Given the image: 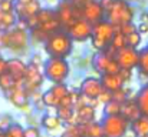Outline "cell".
I'll return each instance as SVG.
<instances>
[{"label":"cell","mask_w":148,"mask_h":137,"mask_svg":"<svg viewBox=\"0 0 148 137\" xmlns=\"http://www.w3.org/2000/svg\"><path fill=\"white\" fill-rule=\"evenodd\" d=\"M105 11V20L119 27L134 20V9L127 0H99Z\"/></svg>","instance_id":"cell-1"},{"label":"cell","mask_w":148,"mask_h":137,"mask_svg":"<svg viewBox=\"0 0 148 137\" xmlns=\"http://www.w3.org/2000/svg\"><path fill=\"white\" fill-rule=\"evenodd\" d=\"M45 45V51L48 53L49 57H62L66 59L73 49V40L71 39L69 33L63 29L50 33L46 39Z\"/></svg>","instance_id":"cell-2"},{"label":"cell","mask_w":148,"mask_h":137,"mask_svg":"<svg viewBox=\"0 0 148 137\" xmlns=\"http://www.w3.org/2000/svg\"><path fill=\"white\" fill-rule=\"evenodd\" d=\"M27 46H29L27 30L12 27L1 33V47H6L7 50H10L16 54L25 53L27 50Z\"/></svg>","instance_id":"cell-3"},{"label":"cell","mask_w":148,"mask_h":137,"mask_svg":"<svg viewBox=\"0 0 148 137\" xmlns=\"http://www.w3.org/2000/svg\"><path fill=\"white\" fill-rule=\"evenodd\" d=\"M69 72V63L62 57H49L43 64V74L52 83H65Z\"/></svg>","instance_id":"cell-4"},{"label":"cell","mask_w":148,"mask_h":137,"mask_svg":"<svg viewBox=\"0 0 148 137\" xmlns=\"http://www.w3.org/2000/svg\"><path fill=\"white\" fill-rule=\"evenodd\" d=\"M116 27L112 26L109 22H106L105 19L103 20H99L97 23L92 24V34H91V42H92V46L98 50V51H102L105 50L111 40H112V36L115 33Z\"/></svg>","instance_id":"cell-5"},{"label":"cell","mask_w":148,"mask_h":137,"mask_svg":"<svg viewBox=\"0 0 148 137\" xmlns=\"http://www.w3.org/2000/svg\"><path fill=\"white\" fill-rule=\"evenodd\" d=\"M58 20L63 30H68L72 23L78 19H82V7L81 3H72L68 0H62L56 9Z\"/></svg>","instance_id":"cell-6"},{"label":"cell","mask_w":148,"mask_h":137,"mask_svg":"<svg viewBox=\"0 0 148 137\" xmlns=\"http://www.w3.org/2000/svg\"><path fill=\"white\" fill-rule=\"evenodd\" d=\"M101 127L103 137H125L130 129V121L121 114L105 116L101 121Z\"/></svg>","instance_id":"cell-7"},{"label":"cell","mask_w":148,"mask_h":137,"mask_svg":"<svg viewBox=\"0 0 148 137\" xmlns=\"http://www.w3.org/2000/svg\"><path fill=\"white\" fill-rule=\"evenodd\" d=\"M43 64H27L25 77H23V87L29 93V96L35 91H39V87L43 83Z\"/></svg>","instance_id":"cell-8"},{"label":"cell","mask_w":148,"mask_h":137,"mask_svg":"<svg viewBox=\"0 0 148 137\" xmlns=\"http://www.w3.org/2000/svg\"><path fill=\"white\" fill-rule=\"evenodd\" d=\"M95 70L101 74H116L121 67L118 64V61L115 60V57L108 56L105 51H98L94 56V61H92Z\"/></svg>","instance_id":"cell-9"},{"label":"cell","mask_w":148,"mask_h":137,"mask_svg":"<svg viewBox=\"0 0 148 137\" xmlns=\"http://www.w3.org/2000/svg\"><path fill=\"white\" fill-rule=\"evenodd\" d=\"M115 60L118 61L121 69H128L132 70L138 67V60H140V51L137 49L125 46L124 49L118 50L115 54Z\"/></svg>","instance_id":"cell-10"},{"label":"cell","mask_w":148,"mask_h":137,"mask_svg":"<svg viewBox=\"0 0 148 137\" xmlns=\"http://www.w3.org/2000/svg\"><path fill=\"white\" fill-rule=\"evenodd\" d=\"M73 42H86L92 34V23L85 19H78L72 23V26L66 30Z\"/></svg>","instance_id":"cell-11"},{"label":"cell","mask_w":148,"mask_h":137,"mask_svg":"<svg viewBox=\"0 0 148 137\" xmlns=\"http://www.w3.org/2000/svg\"><path fill=\"white\" fill-rule=\"evenodd\" d=\"M81 7H82V19H85L86 22H89L92 24L105 19V11H103V7L101 6L99 0H91V1L81 3Z\"/></svg>","instance_id":"cell-12"},{"label":"cell","mask_w":148,"mask_h":137,"mask_svg":"<svg viewBox=\"0 0 148 137\" xmlns=\"http://www.w3.org/2000/svg\"><path fill=\"white\" fill-rule=\"evenodd\" d=\"M6 97L10 100V103L19 109H25L29 104V93L26 91V89L23 87V83L16 84L13 89H10L9 91H6Z\"/></svg>","instance_id":"cell-13"},{"label":"cell","mask_w":148,"mask_h":137,"mask_svg":"<svg viewBox=\"0 0 148 137\" xmlns=\"http://www.w3.org/2000/svg\"><path fill=\"white\" fill-rule=\"evenodd\" d=\"M102 91H105V89L101 83V79H97V77H86L82 82L81 89H79L81 94H84L89 99H97Z\"/></svg>","instance_id":"cell-14"},{"label":"cell","mask_w":148,"mask_h":137,"mask_svg":"<svg viewBox=\"0 0 148 137\" xmlns=\"http://www.w3.org/2000/svg\"><path fill=\"white\" fill-rule=\"evenodd\" d=\"M40 9L42 6L39 0H32L29 3H14V13L17 19H27L30 16H35L39 13Z\"/></svg>","instance_id":"cell-15"},{"label":"cell","mask_w":148,"mask_h":137,"mask_svg":"<svg viewBox=\"0 0 148 137\" xmlns=\"http://www.w3.org/2000/svg\"><path fill=\"white\" fill-rule=\"evenodd\" d=\"M26 69H27V64H26L23 60L17 59V57L9 59L7 63H6V72H7L9 74H12L17 82H23Z\"/></svg>","instance_id":"cell-16"},{"label":"cell","mask_w":148,"mask_h":137,"mask_svg":"<svg viewBox=\"0 0 148 137\" xmlns=\"http://www.w3.org/2000/svg\"><path fill=\"white\" fill-rule=\"evenodd\" d=\"M121 116H124L130 123L134 121L135 119H138L141 116V111H140V107L135 101V99H127L125 101L121 103Z\"/></svg>","instance_id":"cell-17"},{"label":"cell","mask_w":148,"mask_h":137,"mask_svg":"<svg viewBox=\"0 0 148 137\" xmlns=\"http://www.w3.org/2000/svg\"><path fill=\"white\" fill-rule=\"evenodd\" d=\"M95 120V107L91 104H85L79 109L75 110V117H73V123L76 124H85L89 121Z\"/></svg>","instance_id":"cell-18"},{"label":"cell","mask_w":148,"mask_h":137,"mask_svg":"<svg viewBox=\"0 0 148 137\" xmlns=\"http://www.w3.org/2000/svg\"><path fill=\"white\" fill-rule=\"evenodd\" d=\"M101 83L103 89L108 91H115L121 87H124L125 82L121 79V76L116 74H101Z\"/></svg>","instance_id":"cell-19"},{"label":"cell","mask_w":148,"mask_h":137,"mask_svg":"<svg viewBox=\"0 0 148 137\" xmlns=\"http://www.w3.org/2000/svg\"><path fill=\"white\" fill-rule=\"evenodd\" d=\"M130 129L134 137H148V117L140 116L130 123Z\"/></svg>","instance_id":"cell-20"},{"label":"cell","mask_w":148,"mask_h":137,"mask_svg":"<svg viewBox=\"0 0 148 137\" xmlns=\"http://www.w3.org/2000/svg\"><path fill=\"white\" fill-rule=\"evenodd\" d=\"M135 101H137V104H138V107H140L141 116L148 117V84L144 86L141 90L137 93Z\"/></svg>","instance_id":"cell-21"},{"label":"cell","mask_w":148,"mask_h":137,"mask_svg":"<svg viewBox=\"0 0 148 137\" xmlns=\"http://www.w3.org/2000/svg\"><path fill=\"white\" fill-rule=\"evenodd\" d=\"M82 133L84 137H102V127H101V123L97 121H89V123H85L82 124Z\"/></svg>","instance_id":"cell-22"},{"label":"cell","mask_w":148,"mask_h":137,"mask_svg":"<svg viewBox=\"0 0 148 137\" xmlns=\"http://www.w3.org/2000/svg\"><path fill=\"white\" fill-rule=\"evenodd\" d=\"M56 116L69 124H73V117H75V109L73 107H65V106H58L56 107Z\"/></svg>","instance_id":"cell-23"},{"label":"cell","mask_w":148,"mask_h":137,"mask_svg":"<svg viewBox=\"0 0 148 137\" xmlns=\"http://www.w3.org/2000/svg\"><path fill=\"white\" fill-rule=\"evenodd\" d=\"M19 83H23V82H17L12 74H9L7 72H4V73H1L0 74V89L4 91H9L10 89H13L16 84H19Z\"/></svg>","instance_id":"cell-24"},{"label":"cell","mask_w":148,"mask_h":137,"mask_svg":"<svg viewBox=\"0 0 148 137\" xmlns=\"http://www.w3.org/2000/svg\"><path fill=\"white\" fill-rule=\"evenodd\" d=\"M16 22H17V16L14 11H4L0 19V30H7L14 27Z\"/></svg>","instance_id":"cell-25"},{"label":"cell","mask_w":148,"mask_h":137,"mask_svg":"<svg viewBox=\"0 0 148 137\" xmlns=\"http://www.w3.org/2000/svg\"><path fill=\"white\" fill-rule=\"evenodd\" d=\"M60 124H62V120L56 114L55 116L53 114H46V116L42 117V126L48 130H56L58 127H60Z\"/></svg>","instance_id":"cell-26"},{"label":"cell","mask_w":148,"mask_h":137,"mask_svg":"<svg viewBox=\"0 0 148 137\" xmlns=\"http://www.w3.org/2000/svg\"><path fill=\"white\" fill-rule=\"evenodd\" d=\"M109 46L114 49V50H121V49H124L125 46H127V37H125V34H122L118 29L115 30V33H114V36H112V40H111V43Z\"/></svg>","instance_id":"cell-27"},{"label":"cell","mask_w":148,"mask_h":137,"mask_svg":"<svg viewBox=\"0 0 148 137\" xmlns=\"http://www.w3.org/2000/svg\"><path fill=\"white\" fill-rule=\"evenodd\" d=\"M49 34L50 33L45 32L40 26H36V27L30 29V34H29V36H30V37H32V40H33V42H36V43H45Z\"/></svg>","instance_id":"cell-28"},{"label":"cell","mask_w":148,"mask_h":137,"mask_svg":"<svg viewBox=\"0 0 148 137\" xmlns=\"http://www.w3.org/2000/svg\"><path fill=\"white\" fill-rule=\"evenodd\" d=\"M121 113V103L116 100H109L105 103L103 106V114L105 116H114V114H119Z\"/></svg>","instance_id":"cell-29"},{"label":"cell","mask_w":148,"mask_h":137,"mask_svg":"<svg viewBox=\"0 0 148 137\" xmlns=\"http://www.w3.org/2000/svg\"><path fill=\"white\" fill-rule=\"evenodd\" d=\"M138 69L143 74L148 77V47L140 51V60H138Z\"/></svg>","instance_id":"cell-30"},{"label":"cell","mask_w":148,"mask_h":137,"mask_svg":"<svg viewBox=\"0 0 148 137\" xmlns=\"http://www.w3.org/2000/svg\"><path fill=\"white\" fill-rule=\"evenodd\" d=\"M7 137H25V129L17 124V123H12L6 130H4Z\"/></svg>","instance_id":"cell-31"},{"label":"cell","mask_w":148,"mask_h":137,"mask_svg":"<svg viewBox=\"0 0 148 137\" xmlns=\"http://www.w3.org/2000/svg\"><path fill=\"white\" fill-rule=\"evenodd\" d=\"M39 26H40L45 32H48V33H53V32H58V30L62 29V26H60L58 17H55V19H52V20H48V22H45V23H40Z\"/></svg>","instance_id":"cell-32"},{"label":"cell","mask_w":148,"mask_h":137,"mask_svg":"<svg viewBox=\"0 0 148 137\" xmlns=\"http://www.w3.org/2000/svg\"><path fill=\"white\" fill-rule=\"evenodd\" d=\"M76 136H84L82 124H76V123L69 124L66 127V130L63 132V134H62V137H76Z\"/></svg>","instance_id":"cell-33"},{"label":"cell","mask_w":148,"mask_h":137,"mask_svg":"<svg viewBox=\"0 0 148 137\" xmlns=\"http://www.w3.org/2000/svg\"><path fill=\"white\" fill-rule=\"evenodd\" d=\"M36 16H38L39 24H40V23H45V22H48V20H52V19H55V17H58V16H56V10H52V9H40Z\"/></svg>","instance_id":"cell-34"},{"label":"cell","mask_w":148,"mask_h":137,"mask_svg":"<svg viewBox=\"0 0 148 137\" xmlns=\"http://www.w3.org/2000/svg\"><path fill=\"white\" fill-rule=\"evenodd\" d=\"M125 37H127V46H128V47H132V49H137L138 46L141 45V40H143V37H141V34L138 33V30H135V32L127 34Z\"/></svg>","instance_id":"cell-35"},{"label":"cell","mask_w":148,"mask_h":137,"mask_svg":"<svg viewBox=\"0 0 148 137\" xmlns=\"http://www.w3.org/2000/svg\"><path fill=\"white\" fill-rule=\"evenodd\" d=\"M130 91H131V89L121 87V89H118V90L111 91V97H112V100H116V101L122 103V101H125V100L128 99V94H130Z\"/></svg>","instance_id":"cell-36"},{"label":"cell","mask_w":148,"mask_h":137,"mask_svg":"<svg viewBox=\"0 0 148 137\" xmlns=\"http://www.w3.org/2000/svg\"><path fill=\"white\" fill-rule=\"evenodd\" d=\"M116 29H118V30H119L122 34H125V36H127V34H130V33L135 32V30H137V26H135V24L131 22V23L122 24V26H119V27H116Z\"/></svg>","instance_id":"cell-37"},{"label":"cell","mask_w":148,"mask_h":137,"mask_svg":"<svg viewBox=\"0 0 148 137\" xmlns=\"http://www.w3.org/2000/svg\"><path fill=\"white\" fill-rule=\"evenodd\" d=\"M12 123H13L12 116H9V114H3V116H0V130L4 132Z\"/></svg>","instance_id":"cell-38"},{"label":"cell","mask_w":148,"mask_h":137,"mask_svg":"<svg viewBox=\"0 0 148 137\" xmlns=\"http://www.w3.org/2000/svg\"><path fill=\"white\" fill-rule=\"evenodd\" d=\"M0 10L1 11H14V1L1 0L0 1Z\"/></svg>","instance_id":"cell-39"},{"label":"cell","mask_w":148,"mask_h":137,"mask_svg":"<svg viewBox=\"0 0 148 137\" xmlns=\"http://www.w3.org/2000/svg\"><path fill=\"white\" fill-rule=\"evenodd\" d=\"M112 97H111V91H108V90H105V91H102L101 94H99L98 97H97V101L98 103H106V101H109Z\"/></svg>","instance_id":"cell-40"},{"label":"cell","mask_w":148,"mask_h":137,"mask_svg":"<svg viewBox=\"0 0 148 137\" xmlns=\"http://www.w3.org/2000/svg\"><path fill=\"white\" fill-rule=\"evenodd\" d=\"M25 137H40V133L36 127H27L25 129Z\"/></svg>","instance_id":"cell-41"},{"label":"cell","mask_w":148,"mask_h":137,"mask_svg":"<svg viewBox=\"0 0 148 137\" xmlns=\"http://www.w3.org/2000/svg\"><path fill=\"white\" fill-rule=\"evenodd\" d=\"M118 74L121 76V79H122L124 82H128V80L131 79V74H132V70H128V69H121V70L118 72Z\"/></svg>","instance_id":"cell-42"},{"label":"cell","mask_w":148,"mask_h":137,"mask_svg":"<svg viewBox=\"0 0 148 137\" xmlns=\"http://www.w3.org/2000/svg\"><path fill=\"white\" fill-rule=\"evenodd\" d=\"M137 30H138L140 34H147L148 33V24L147 23H140V24L137 26Z\"/></svg>","instance_id":"cell-43"},{"label":"cell","mask_w":148,"mask_h":137,"mask_svg":"<svg viewBox=\"0 0 148 137\" xmlns=\"http://www.w3.org/2000/svg\"><path fill=\"white\" fill-rule=\"evenodd\" d=\"M140 23H147L148 24V11H143L140 14Z\"/></svg>","instance_id":"cell-44"},{"label":"cell","mask_w":148,"mask_h":137,"mask_svg":"<svg viewBox=\"0 0 148 137\" xmlns=\"http://www.w3.org/2000/svg\"><path fill=\"white\" fill-rule=\"evenodd\" d=\"M6 63H7V60L3 59V57H0V74L6 72Z\"/></svg>","instance_id":"cell-45"},{"label":"cell","mask_w":148,"mask_h":137,"mask_svg":"<svg viewBox=\"0 0 148 137\" xmlns=\"http://www.w3.org/2000/svg\"><path fill=\"white\" fill-rule=\"evenodd\" d=\"M17 3H29V1H32V0H16Z\"/></svg>","instance_id":"cell-46"},{"label":"cell","mask_w":148,"mask_h":137,"mask_svg":"<svg viewBox=\"0 0 148 137\" xmlns=\"http://www.w3.org/2000/svg\"><path fill=\"white\" fill-rule=\"evenodd\" d=\"M0 137H7V136H6V133H4L3 130H0Z\"/></svg>","instance_id":"cell-47"},{"label":"cell","mask_w":148,"mask_h":137,"mask_svg":"<svg viewBox=\"0 0 148 137\" xmlns=\"http://www.w3.org/2000/svg\"><path fill=\"white\" fill-rule=\"evenodd\" d=\"M85 1H91V0H76V3H85Z\"/></svg>","instance_id":"cell-48"},{"label":"cell","mask_w":148,"mask_h":137,"mask_svg":"<svg viewBox=\"0 0 148 137\" xmlns=\"http://www.w3.org/2000/svg\"><path fill=\"white\" fill-rule=\"evenodd\" d=\"M68 1H72V3H76V0H68Z\"/></svg>","instance_id":"cell-49"},{"label":"cell","mask_w":148,"mask_h":137,"mask_svg":"<svg viewBox=\"0 0 148 137\" xmlns=\"http://www.w3.org/2000/svg\"><path fill=\"white\" fill-rule=\"evenodd\" d=\"M76 137H84V136H76Z\"/></svg>","instance_id":"cell-50"},{"label":"cell","mask_w":148,"mask_h":137,"mask_svg":"<svg viewBox=\"0 0 148 137\" xmlns=\"http://www.w3.org/2000/svg\"><path fill=\"white\" fill-rule=\"evenodd\" d=\"M10 1H14V0H10Z\"/></svg>","instance_id":"cell-51"},{"label":"cell","mask_w":148,"mask_h":137,"mask_svg":"<svg viewBox=\"0 0 148 137\" xmlns=\"http://www.w3.org/2000/svg\"><path fill=\"white\" fill-rule=\"evenodd\" d=\"M0 1H1V0H0Z\"/></svg>","instance_id":"cell-52"},{"label":"cell","mask_w":148,"mask_h":137,"mask_svg":"<svg viewBox=\"0 0 148 137\" xmlns=\"http://www.w3.org/2000/svg\"><path fill=\"white\" fill-rule=\"evenodd\" d=\"M102 137H103V136H102Z\"/></svg>","instance_id":"cell-53"}]
</instances>
